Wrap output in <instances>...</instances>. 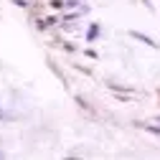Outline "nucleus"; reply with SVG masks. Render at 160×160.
<instances>
[{
	"instance_id": "obj_1",
	"label": "nucleus",
	"mask_w": 160,
	"mask_h": 160,
	"mask_svg": "<svg viewBox=\"0 0 160 160\" xmlns=\"http://www.w3.org/2000/svg\"><path fill=\"white\" fill-rule=\"evenodd\" d=\"M130 36H132V38H137V41H142V43H148L150 48H158V43L152 41V38H150V36H145V33H140V31H130Z\"/></svg>"
},
{
	"instance_id": "obj_2",
	"label": "nucleus",
	"mask_w": 160,
	"mask_h": 160,
	"mask_svg": "<svg viewBox=\"0 0 160 160\" xmlns=\"http://www.w3.org/2000/svg\"><path fill=\"white\" fill-rule=\"evenodd\" d=\"M97 36H99V26L94 23V26L89 28V33H87V38H89V41H94V38H97Z\"/></svg>"
},
{
	"instance_id": "obj_3",
	"label": "nucleus",
	"mask_w": 160,
	"mask_h": 160,
	"mask_svg": "<svg viewBox=\"0 0 160 160\" xmlns=\"http://www.w3.org/2000/svg\"><path fill=\"white\" fill-rule=\"evenodd\" d=\"M140 127H145V130L152 132V135H160V127H155V125H140Z\"/></svg>"
},
{
	"instance_id": "obj_4",
	"label": "nucleus",
	"mask_w": 160,
	"mask_h": 160,
	"mask_svg": "<svg viewBox=\"0 0 160 160\" xmlns=\"http://www.w3.org/2000/svg\"><path fill=\"white\" fill-rule=\"evenodd\" d=\"M66 0H51V8H64Z\"/></svg>"
},
{
	"instance_id": "obj_5",
	"label": "nucleus",
	"mask_w": 160,
	"mask_h": 160,
	"mask_svg": "<svg viewBox=\"0 0 160 160\" xmlns=\"http://www.w3.org/2000/svg\"><path fill=\"white\" fill-rule=\"evenodd\" d=\"M0 119H10V114H8V112H3V109H0Z\"/></svg>"
},
{
	"instance_id": "obj_6",
	"label": "nucleus",
	"mask_w": 160,
	"mask_h": 160,
	"mask_svg": "<svg viewBox=\"0 0 160 160\" xmlns=\"http://www.w3.org/2000/svg\"><path fill=\"white\" fill-rule=\"evenodd\" d=\"M18 5H21V8H26V5H28V0H18Z\"/></svg>"
},
{
	"instance_id": "obj_7",
	"label": "nucleus",
	"mask_w": 160,
	"mask_h": 160,
	"mask_svg": "<svg viewBox=\"0 0 160 160\" xmlns=\"http://www.w3.org/2000/svg\"><path fill=\"white\" fill-rule=\"evenodd\" d=\"M0 158H5V152H0Z\"/></svg>"
}]
</instances>
